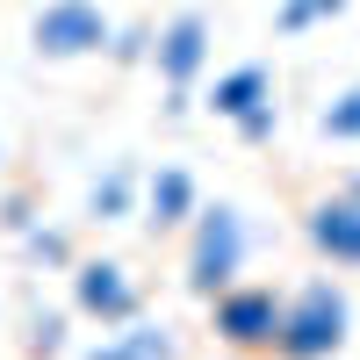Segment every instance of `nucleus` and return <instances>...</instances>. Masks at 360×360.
I'll use <instances>...</instances> for the list:
<instances>
[{"label": "nucleus", "instance_id": "obj_1", "mask_svg": "<svg viewBox=\"0 0 360 360\" xmlns=\"http://www.w3.org/2000/svg\"><path fill=\"white\" fill-rule=\"evenodd\" d=\"M353 332V303H346V288L332 281H310V288H295L288 303H281V324H274V353L281 360H332Z\"/></svg>", "mask_w": 360, "mask_h": 360}, {"label": "nucleus", "instance_id": "obj_2", "mask_svg": "<svg viewBox=\"0 0 360 360\" xmlns=\"http://www.w3.org/2000/svg\"><path fill=\"white\" fill-rule=\"evenodd\" d=\"M195 217H202V224H195V245H188V288H195V295H217V288H231V281H238L252 231H245V217H238L231 202L195 209Z\"/></svg>", "mask_w": 360, "mask_h": 360}, {"label": "nucleus", "instance_id": "obj_3", "mask_svg": "<svg viewBox=\"0 0 360 360\" xmlns=\"http://www.w3.org/2000/svg\"><path fill=\"white\" fill-rule=\"evenodd\" d=\"M115 22L101 15V0H44V15L29 22V44H37V58H94L108 51Z\"/></svg>", "mask_w": 360, "mask_h": 360}, {"label": "nucleus", "instance_id": "obj_4", "mask_svg": "<svg viewBox=\"0 0 360 360\" xmlns=\"http://www.w3.org/2000/svg\"><path fill=\"white\" fill-rule=\"evenodd\" d=\"M72 303L86 317H101V324H130L144 310V288L130 281V266H115V259H86L72 266Z\"/></svg>", "mask_w": 360, "mask_h": 360}, {"label": "nucleus", "instance_id": "obj_5", "mask_svg": "<svg viewBox=\"0 0 360 360\" xmlns=\"http://www.w3.org/2000/svg\"><path fill=\"white\" fill-rule=\"evenodd\" d=\"M217 303V332L231 346H274V324H281V295L274 288H245V281H231L209 295Z\"/></svg>", "mask_w": 360, "mask_h": 360}, {"label": "nucleus", "instance_id": "obj_6", "mask_svg": "<svg viewBox=\"0 0 360 360\" xmlns=\"http://www.w3.org/2000/svg\"><path fill=\"white\" fill-rule=\"evenodd\" d=\"M303 231H310V245L332 259V266H360V180L332 188V195L303 217Z\"/></svg>", "mask_w": 360, "mask_h": 360}, {"label": "nucleus", "instance_id": "obj_7", "mask_svg": "<svg viewBox=\"0 0 360 360\" xmlns=\"http://www.w3.org/2000/svg\"><path fill=\"white\" fill-rule=\"evenodd\" d=\"M152 58H159V72H166V86H173V108H180V101H188V86H195V72L209 65V22H202L195 8L173 15V22L159 29Z\"/></svg>", "mask_w": 360, "mask_h": 360}, {"label": "nucleus", "instance_id": "obj_8", "mask_svg": "<svg viewBox=\"0 0 360 360\" xmlns=\"http://www.w3.org/2000/svg\"><path fill=\"white\" fill-rule=\"evenodd\" d=\"M266 101H274V79H266V65H238V72L217 79V94H209V108H217L224 123H245V115L266 108Z\"/></svg>", "mask_w": 360, "mask_h": 360}, {"label": "nucleus", "instance_id": "obj_9", "mask_svg": "<svg viewBox=\"0 0 360 360\" xmlns=\"http://www.w3.org/2000/svg\"><path fill=\"white\" fill-rule=\"evenodd\" d=\"M144 209H152V231L188 224V217H195V173L159 166V173H152V188H144Z\"/></svg>", "mask_w": 360, "mask_h": 360}, {"label": "nucleus", "instance_id": "obj_10", "mask_svg": "<svg viewBox=\"0 0 360 360\" xmlns=\"http://www.w3.org/2000/svg\"><path fill=\"white\" fill-rule=\"evenodd\" d=\"M86 360H173V339L159 332V324H137L130 317V332H115L108 346H94Z\"/></svg>", "mask_w": 360, "mask_h": 360}, {"label": "nucleus", "instance_id": "obj_11", "mask_svg": "<svg viewBox=\"0 0 360 360\" xmlns=\"http://www.w3.org/2000/svg\"><path fill=\"white\" fill-rule=\"evenodd\" d=\"M130 195H137V173L130 166H108L94 188H86V209H94L101 224H115V217H130Z\"/></svg>", "mask_w": 360, "mask_h": 360}, {"label": "nucleus", "instance_id": "obj_12", "mask_svg": "<svg viewBox=\"0 0 360 360\" xmlns=\"http://www.w3.org/2000/svg\"><path fill=\"white\" fill-rule=\"evenodd\" d=\"M317 130H324V137H346V144H360V86H346L339 101H324Z\"/></svg>", "mask_w": 360, "mask_h": 360}, {"label": "nucleus", "instance_id": "obj_13", "mask_svg": "<svg viewBox=\"0 0 360 360\" xmlns=\"http://www.w3.org/2000/svg\"><path fill=\"white\" fill-rule=\"evenodd\" d=\"M346 8V0H281V29L295 37V29H310V22H332Z\"/></svg>", "mask_w": 360, "mask_h": 360}, {"label": "nucleus", "instance_id": "obj_14", "mask_svg": "<svg viewBox=\"0 0 360 360\" xmlns=\"http://www.w3.org/2000/svg\"><path fill=\"white\" fill-rule=\"evenodd\" d=\"M29 252H37V259H72L65 231H37V238H29Z\"/></svg>", "mask_w": 360, "mask_h": 360}, {"label": "nucleus", "instance_id": "obj_15", "mask_svg": "<svg viewBox=\"0 0 360 360\" xmlns=\"http://www.w3.org/2000/svg\"><path fill=\"white\" fill-rule=\"evenodd\" d=\"M238 137H245V144H259V137H274V101H266V108H252L245 123H238Z\"/></svg>", "mask_w": 360, "mask_h": 360}, {"label": "nucleus", "instance_id": "obj_16", "mask_svg": "<svg viewBox=\"0 0 360 360\" xmlns=\"http://www.w3.org/2000/svg\"><path fill=\"white\" fill-rule=\"evenodd\" d=\"M144 44H152V37H144V29H123V37H108V51L123 58V65H130V58H144Z\"/></svg>", "mask_w": 360, "mask_h": 360}]
</instances>
